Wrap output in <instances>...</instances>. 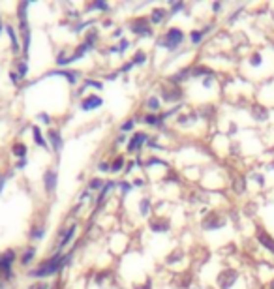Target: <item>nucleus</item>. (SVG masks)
I'll use <instances>...</instances> for the list:
<instances>
[{
  "label": "nucleus",
  "mask_w": 274,
  "mask_h": 289,
  "mask_svg": "<svg viewBox=\"0 0 274 289\" xmlns=\"http://www.w3.org/2000/svg\"><path fill=\"white\" fill-rule=\"evenodd\" d=\"M68 259V256H60V254H56L55 257H51L47 263H43L42 267L38 268V270H34L32 272V276H36V278H43V276H51L55 272H58L60 268H62V263Z\"/></svg>",
  "instance_id": "nucleus-1"
},
{
  "label": "nucleus",
  "mask_w": 274,
  "mask_h": 289,
  "mask_svg": "<svg viewBox=\"0 0 274 289\" xmlns=\"http://www.w3.org/2000/svg\"><path fill=\"white\" fill-rule=\"evenodd\" d=\"M184 40V34H182V30H179V28H171L167 34H165V38H164V45L167 47V49H177L180 45V42Z\"/></svg>",
  "instance_id": "nucleus-2"
},
{
  "label": "nucleus",
  "mask_w": 274,
  "mask_h": 289,
  "mask_svg": "<svg viewBox=\"0 0 274 289\" xmlns=\"http://www.w3.org/2000/svg\"><path fill=\"white\" fill-rule=\"evenodd\" d=\"M237 278H239L237 270H223L220 276H218V286L221 289H229L237 282Z\"/></svg>",
  "instance_id": "nucleus-3"
},
{
  "label": "nucleus",
  "mask_w": 274,
  "mask_h": 289,
  "mask_svg": "<svg viewBox=\"0 0 274 289\" xmlns=\"http://www.w3.org/2000/svg\"><path fill=\"white\" fill-rule=\"evenodd\" d=\"M15 252H6L4 256H0V270H4V274L10 278L11 276V263L15 261Z\"/></svg>",
  "instance_id": "nucleus-4"
},
{
  "label": "nucleus",
  "mask_w": 274,
  "mask_h": 289,
  "mask_svg": "<svg viewBox=\"0 0 274 289\" xmlns=\"http://www.w3.org/2000/svg\"><path fill=\"white\" fill-rule=\"evenodd\" d=\"M147 141V133H136L132 141H130V145H128V152H134V150H139L141 149V145Z\"/></svg>",
  "instance_id": "nucleus-5"
},
{
  "label": "nucleus",
  "mask_w": 274,
  "mask_h": 289,
  "mask_svg": "<svg viewBox=\"0 0 274 289\" xmlns=\"http://www.w3.org/2000/svg\"><path fill=\"white\" fill-rule=\"evenodd\" d=\"M225 224V220L218 214H211L207 220H205V229H218L221 225Z\"/></svg>",
  "instance_id": "nucleus-6"
},
{
  "label": "nucleus",
  "mask_w": 274,
  "mask_h": 289,
  "mask_svg": "<svg viewBox=\"0 0 274 289\" xmlns=\"http://www.w3.org/2000/svg\"><path fill=\"white\" fill-rule=\"evenodd\" d=\"M257 240H259L267 250H271V252L274 254V238L269 235V233H265V231L259 229V231H257Z\"/></svg>",
  "instance_id": "nucleus-7"
},
{
  "label": "nucleus",
  "mask_w": 274,
  "mask_h": 289,
  "mask_svg": "<svg viewBox=\"0 0 274 289\" xmlns=\"http://www.w3.org/2000/svg\"><path fill=\"white\" fill-rule=\"evenodd\" d=\"M132 30L137 34H150V28H148V21L147 19H137V21L132 23Z\"/></svg>",
  "instance_id": "nucleus-8"
},
{
  "label": "nucleus",
  "mask_w": 274,
  "mask_h": 289,
  "mask_svg": "<svg viewBox=\"0 0 274 289\" xmlns=\"http://www.w3.org/2000/svg\"><path fill=\"white\" fill-rule=\"evenodd\" d=\"M102 105V98H98V96H88L86 100L83 102V109L84 111H90V109H96V107H100Z\"/></svg>",
  "instance_id": "nucleus-9"
},
{
  "label": "nucleus",
  "mask_w": 274,
  "mask_h": 289,
  "mask_svg": "<svg viewBox=\"0 0 274 289\" xmlns=\"http://www.w3.org/2000/svg\"><path fill=\"white\" fill-rule=\"evenodd\" d=\"M252 115H253V118H255V120H261V122H263V120H267V118H269V111H267L265 107H261V105H253V107H252Z\"/></svg>",
  "instance_id": "nucleus-10"
},
{
  "label": "nucleus",
  "mask_w": 274,
  "mask_h": 289,
  "mask_svg": "<svg viewBox=\"0 0 274 289\" xmlns=\"http://www.w3.org/2000/svg\"><path fill=\"white\" fill-rule=\"evenodd\" d=\"M55 182H56V175H55L53 171L45 173V186H47V190H49V192L55 188Z\"/></svg>",
  "instance_id": "nucleus-11"
},
{
  "label": "nucleus",
  "mask_w": 274,
  "mask_h": 289,
  "mask_svg": "<svg viewBox=\"0 0 274 289\" xmlns=\"http://www.w3.org/2000/svg\"><path fill=\"white\" fill-rule=\"evenodd\" d=\"M49 139H51V143H53L55 150H60V137H58V131L51 130V131H49Z\"/></svg>",
  "instance_id": "nucleus-12"
},
{
  "label": "nucleus",
  "mask_w": 274,
  "mask_h": 289,
  "mask_svg": "<svg viewBox=\"0 0 274 289\" xmlns=\"http://www.w3.org/2000/svg\"><path fill=\"white\" fill-rule=\"evenodd\" d=\"M162 15H165V10H162V8H160V10L152 11V17H150V19H152V23H160L162 19H164Z\"/></svg>",
  "instance_id": "nucleus-13"
},
{
  "label": "nucleus",
  "mask_w": 274,
  "mask_h": 289,
  "mask_svg": "<svg viewBox=\"0 0 274 289\" xmlns=\"http://www.w3.org/2000/svg\"><path fill=\"white\" fill-rule=\"evenodd\" d=\"M8 34H10V38H11V45H13V51L17 53V51H19V43H17V38H15V32H13V28H11V26H8Z\"/></svg>",
  "instance_id": "nucleus-14"
},
{
  "label": "nucleus",
  "mask_w": 274,
  "mask_h": 289,
  "mask_svg": "<svg viewBox=\"0 0 274 289\" xmlns=\"http://www.w3.org/2000/svg\"><path fill=\"white\" fill-rule=\"evenodd\" d=\"M25 145H15V147H13V154H15V156H25Z\"/></svg>",
  "instance_id": "nucleus-15"
},
{
  "label": "nucleus",
  "mask_w": 274,
  "mask_h": 289,
  "mask_svg": "<svg viewBox=\"0 0 274 289\" xmlns=\"http://www.w3.org/2000/svg\"><path fill=\"white\" fill-rule=\"evenodd\" d=\"M148 109H152V111H158L160 109V104L156 98H150V100H148Z\"/></svg>",
  "instance_id": "nucleus-16"
},
{
  "label": "nucleus",
  "mask_w": 274,
  "mask_h": 289,
  "mask_svg": "<svg viewBox=\"0 0 274 289\" xmlns=\"http://www.w3.org/2000/svg\"><path fill=\"white\" fill-rule=\"evenodd\" d=\"M34 135H36V143H38V145H42V147H47V143L42 139V135H40V130H38V128H34Z\"/></svg>",
  "instance_id": "nucleus-17"
},
{
  "label": "nucleus",
  "mask_w": 274,
  "mask_h": 289,
  "mask_svg": "<svg viewBox=\"0 0 274 289\" xmlns=\"http://www.w3.org/2000/svg\"><path fill=\"white\" fill-rule=\"evenodd\" d=\"M203 34H205V32H201V30H193V32H192V42H193V43L201 42V38H203Z\"/></svg>",
  "instance_id": "nucleus-18"
},
{
  "label": "nucleus",
  "mask_w": 274,
  "mask_h": 289,
  "mask_svg": "<svg viewBox=\"0 0 274 289\" xmlns=\"http://www.w3.org/2000/svg\"><path fill=\"white\" fill-rule=\"evenodd\" d=\"M90 10H107V4L106 2H96L90 6Z\"/></svg>",
  "instance_id": "nucleus-19"
},
{
  "label": "nucleus",
  "mask_w": 274,
  "mask_h": 289,
  "mask_svg": "<svg viewBox=\"0 0 274 289\" xmlns=\"http://www.w3.org/2000/svg\"><path fill=\"white\" fill-rule=\"evenodd\" d=\"M250 62H252V66H259L261 64V54L259 53L252 54V60H250Z\"/></svg>",
  "instance_id": "nucleus-20"
},
{
  "label": "nucleus",
  "mask_w": 274,
  "mask_h": 289,
  "mask_svg": "<svg viewBox=\"0 0 274 289\" xmlns=\"http://www.w3.org/2000/svg\"><path fill=\"white\" fill-rule=\"evenodd\" d=\"M122 165H124V160H122V158H116L115 165H113V171H120V169H122Z\"/></svg>",
  "instance_id": "nucleus-21"
},
{
  "label": "nucleus",
  "mask_w": 274,
  "mask_h": 289,
  "mask_svg": "<svg viewBox=\"0 0 274 289\" xmlns=\"http://www.w3.org/2000/svg\"><path fill=\"white\" fill-rule=\"evenodd\" d=\"M32 256H34V250H28V252L23 256V265H27V263H28V261L32 259Z\"/></svg>",
  "instance_id": "nucleus-22"
},
{
  "label": "nucleus",
  "mask_w": 274,
  "mask_h": 289,
  "mask_svg": "<svg viewBox=\"0 0 274 289\" xmlns=\"http://www.w3.org/2000/svg\"><path fill=\"white\" fill-rule=\"evenodd\" d=\"M148 205H150V201H148V199H143V201H141V212H143V214H147Z\"/></svg>",
  "instance_id": "nucleus-23"
},
{
  "label": "nucleus",
  "mask_w": 274,
  "mask_h": 289,
  "mask_svg": "<svg viewBox=\"0 0 274 289\" xmlns=\"http://www.w3.org/2000/svg\"><path fill=\"white\" fill-rule=\"evenodd\" d=\"M100 186H102V181H98V179L92 181V184H90V188H100Z\"/></svg>",
  "instance_id": "nucleus-24"
},
{
  "label": "nucleus",
  "mask_w": 274,
  "mask_h": 289,
  "mask_svg": "<svg viewBox=\"0 0 274 289\" xmlns=\"http://www.w3.org/2000/svg\"><path fill=\"white\" fill-rule=\"evenodd\" d=\"M100 171H109V163H100Z\"/></svg>",
  "instance_id": "nucleus-25"
},
{
  "label": "nucleus",
  "mask_w": 274,
  "mask_h": 289,
  "mask_svg": "<svg viewBox=\"0 0 274 289\" xmlns=\"http://www.w3.org/2000/svg\"><path fill=\"white\" fill-rule=\"evenodd\" d=\"M132 126H134V122H132V120H128L126 124L122 126V130H132Z\"/></svg>",
  "instance_id": "nucleus-26"
},
{
  "label": "nucleus",
  "mask_w": 274,
  "mask_h": 289,
  "mask_svg": "<svg viewBox=\"0 0 274 289\" xmlns=\"http://www.w3.org/2000/svg\"><path fill=\"white\" fill-rule=\"evenodd\" d=\"M10 77H11V81H15V83L19 81V75H17V74H10Z\"/></svg>",
  "instance_id": "nucleus-27"
},
{
  "label": "nucleus",
  "mask_w": 274,
  "mask_h": 289,
  "mask_svg": "<svg viewBox=\"0 0 274 289\" xmlns=\"http://www.w3.org/2000/svg\"><path fill=\"white\" fill-rule=\"evenodd\" d=\"M182 10V4H173V11H179Z\"/></svg>",
  "instance_id": "nucleus-28"
},
{
  "label": "nucleus",
  "mask_w": 274,
  "mask_h": 289,
  "mask_svg": "<svg viewBox=\"0 0 274 289\" xmlns=\"http://www.w3.org/2000/svg\"><path fill=\"white\" fill-rule=\"evenodd\" d=\"M2 186H4V179H0V190H2Z\"/></svg>",
  "instance_id": "nucleus-29"
},
{
  "label": "nucleus",
  "mask_w": 274,
  "mask_h": 289,
  "mask_svg": "<svg viewBox=\"0 0 274 289\" xmlns=\"http://www.w3.org/2000/svg\"><path fill=\"white\" fill-rule=\"evenodd\" d=\"M269 288H271V289H274V280H273V282H271V286H269Z\"/></svg>",
  "instance_id": "nucleus-30"
},
{
  "label": "nucleus",
  "mask_w": 274,
  "mask_h": 289,
  "mask_svg": "<svg viewBox=\"0 0 274 289\" xmlns=\"http://www.w3.org/2000/svg\"><path fill=\"white\" fill-rule=\"evenodd\" d=\"M0 30H2V25H0Z\"/></svg>",
  "instance_id": "nucleus-31"
},
{
  "label": "nucleus",
  "mask_w": 274,
  "mask_h": 289,
  "mask_svg": "<svg viewBox=\"0 0 274 289\" xmlns=\"http://www.w3.org/2000/svg\"><path fill=\"white\" fill-rule=\"evenodd\" d=\"M0 289H2V286H0Z\"/></svg>",
  "instance_id": "nucleus-32"
}]
</instances>
